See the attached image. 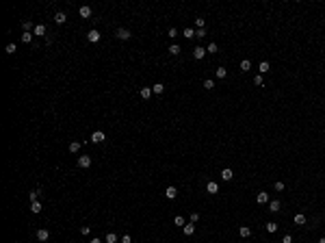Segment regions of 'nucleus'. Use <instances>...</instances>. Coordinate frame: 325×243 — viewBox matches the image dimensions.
I'll list each match as a JSON object with an SVG mask.
<instances>
[{"label":"nucleus","instance_id":"473e14b6","mask_svg":"<svg viewBox=\"0 0 325 243\" xmlns=\"http://www.w3.org/2000/svg\"><path fill=\"white\" fill-rule=\"evenodd\" d=\"M184 37H186V39H191V37H195V33H193V28H184Z\"/></svg>","mask_w":325,"mask_h":243},{"label":"nucleus","instance_id":"a19ab883","mask_svg":"<svg viewBox=\"0 0 325 243\" xmlns=\"http://www.w3.org/2000/svg\"><path fill=\"white\" fill-rule=\"evenodd\" d=\"M282 243H293V237H290V235H286V237L282 239Z\"/></svg>","mask_w":325,"mask_h":243},{"label":"nucleus","instance_id":"b1692460","mask_svg":"<svg viewBox=\"0 0 325 243\" xmlns=\"http://www.w3.org/2000/svg\"><path fill=\"white\" fill-rule=\"evenodd\" d=\"M306 221H308V219H306V215H301V213H299V215H295V224H297V226H303Z\"/></svg>","mask_w":325,"mask_h":243},{"label":"nucleus","instance_id":"2eb2a0df","mask_svg":"<svg viewBox=\"0 0 325 243\" xmlns=\"http://www.w3.org/2000/svg\"><path fill=\"white\" fill-rule=\"evenodd\" d=\"M182 232H184V237H191V235L195 232V226H193V224H184V226H182Z\"/></svg>","mask_w":325,"mask_h":243},{"label":"nucleus","instance_id":"c9c22d12","mask_svg":"<svg viewBox=\"0 0 325 243\" xmlns=\"http://www.w3.org/2000/svg\"><path fill=\"white\" fill-rule=\"evenodd\" d=\"M206 52H217V44H208V48H206Z\"/></svg>","mask_w":325,"mask_h":243},{"label":"nucleus","instance_id":"4c0bfd02","mask_svg":"<svg viewBox=\"0 0 325 243\" xmlns=\"http://www.w3.org/2000/svg\"><path fill=\"white\" fill-rule=\"evenodd\" d=\"M254 85H258V87H260V85H262V76H260V74H258V76H256V78H254Z\"/></svg>","mask_w":325,"mask_h":243},{"label":"nucleus","instance_id":"ea45409f","mask_svg":"<svg viewBox=\"0 0 325 243\" xmlns=\"http://www.w3.org/2000/svg\"><path fill=\"white\" fill-rule=\"evenodd\" d=\"M169 37H171V39L178 37V31H176V28H169Z\"/></svg>","mask_w":325,"mask_h":243},{"label":"nucleus","instance_id":"9b49d317","mask_svg":"<svg viewBox=\"0 0 325 243\" xmlns=\"http://www.w3.org/2000/svg\"><path fill=\"white\" fill-rule=\"evenodd\" d=\"M65 20H67V15H65L63 11H56V13H54V22H56V24H65Z\"/></svg>","mask_w":325,"mask_h":243},{"label":"nucleus","instance_id":"58836bf2","mask_svg":"<svg viewBox=\"0 0 325 243\" xmlns=\"http://www.w3.org/2000/svg\"><path fill=\"white\" fill-rule=\"evenodd\" d=\"M80 232H83V235H89L91 228H89V226H80Z\"/></svg>","mask_w":325,"mask_h":243},{"label":"nucleus","instance_id":"423d86ee","mask_svg":"<svg viewBox=\"0 0 325 243\" xmlns=\"http://www.w3.org/2000/svg\"><path fill=\"white\" fill-rule=\"evenodd\" d=\"M234 178V172L230 167H226V169H221V180H232Z\"/></svg>","mask_w":325,"mask_h":243},{"label":"nucleus","instance_id":"9d476101","mask_svg":"<svg viewBox=\"0 0 325 243\" xmlns=\"http://www.w3.org/2000/svg\"><path fill=\"white\" fill-rule=\"evenodd\" d=\"M78 13H80V17H85V20H87V17H91V7H87V4H85V7H80V9H78Z\"/></svg>","mask_w":325,"mask_h":243},{"label":"nucleus","instance_id":"6e6552de","mask_svg":"<svg viewBox=\"0 0 325 243\" xmlns=\"http://www.w3.org/2000/svg\"><path fill=\"white\" fill-rule=\"evenodd\" d=\"M269 211H271V213H278V211H282V204H280V200H271V202H269Z\"/></svg>","mask_w":325,"mask_h":243},{"label":"nucleus","instance_id":"f257e3e1","mask_svg":"<svg viewBox=\"0 0 325 243\" xmlns=\"http://www.w3.org/2000/svg\"><path fill=\"white\" fill-rule=\"evenodd\" d=\"M115 35H117V39L126 41V39H130V35H132V33H130L128 28H117V31H115Z\"/></svg>","mask_w":325,"mask_h":243},{"label":"nucleus","instance_id":"a18cd8bd","mask_svg":"<svg viewBox=\"0 0 325 243\" xmlns=\"http://www.w3.org/2000/svg\"><path fill=\"white\" fill-rule=\"evenodd\" d=\"M89 243H102V241H100V239H91Z\"/></svg>","mask_w":325,"mask_h":243},{"label":"nucleus","instance_id":"1a4fd4ad","mask_svg":"<svg viewBox=\"0 0 325 243\" xmlns=\"http://www.w3.org/2000/svg\"><path fill=\"white\" fill-rule=\"evenodd\" d=\"M176 195H178V189H176V187H167V189H165V197H167V200H174Z\"/></svg>","mask_w":325,"mask_h":243},{"label":"nucleus","instance_id":"aec40b11","mask_svg":"<svg viewBox=\"0 0 325 243\" xmlns=\"http://www.w3.org/2000/svg\"><path fill=\"white\" fill-rule=\"evenodd\" d=\"M22 28H24V33H31V31H35V26H33L28 20H24V22H22Z\"/></svg>","mask_w":325,"mask_h":243},{"label":"nucleus","instance_id":"7c9ffc66","mask_svg":"<svg viewBox=\"0 0 325 243\" xmlns=\"http://www.w3.org/2000/svg\"><path fill=\"white\" fill-rule=\"evenodd\" d=\"M4 50H7V54H13L17 48H15V44H7V48H4Z\"/></svg>","mask_w":325,"mask_h":243},{"label":"nucleus","instance_id":"e433bc0d","mask_svg":"<svg viewBox=\"0 0 325 243\" xmlns=\"http://www.w3.org/2000/svg\"><path fill=\"white\" fill-rule=\"evenodd\" d=\"M122 243H132V237H130V235H124V237H122Z\"/></svg>","mask_w":325,"mask_h":243},{"label":"nucleus","instance_id":"20e7f679","mask_svg":"<svg viewBox=\"0 0 325 243\" xmlns=\"http://www.w3.org/2000/svg\"><path fill=\"white\" fill-rule=\"evenodd\" d=\"M104 139H106V135H104L102 130H95V133L91 135V141H93V143H102Z\"/></svg>","mask_w":325,"mask_h":243},{"label":"nucleus","instance_id":"c03bdc74","mask_svg":"<svg viewBox=\"0 0 325 243\" xmlns=\"http://www.w3.org/2000/svg\"><path fill=\"white\" fill-rule=\"evenodd\" d=\"M275 189H278V191H284V182H275Z\"/></svg>","mask_w":325,"mask_h":243},{"label":"nucleus","instance_id":"0eeeda50","mask_svg":"<svg viewBox=\"0 0 325 243\" xmlns=\"http://www.w3.org/2000/svg\"><path fill=\"white\" fill-rule=\"evenodd\" d=\"M256 202H258V204H267V202H269V193H267V191H260V193L256 195Z\"/></svg>","mask_w":325,"mask_h":243},{"label":"nucleus","instance_id":"39448f33","mask_svg":"<svg viewBox=\"0 0 325 243\" xmlns=\"http://www.w3.org/2000/svg\"><path fill=\"white\" fill-rule=\"evenodd\" d=\"M33 35H39V37H44V39H46L48 35H46V26H44V24H37V26H35V31H33Z\"/></svg>","mask_w":325,"mask_h":243},{"label":"nucleus","instance_id":"a211bd4d","mask_svg":"<svg viewBox=\"0 0 325 243\" xmlns=\"http://www.w3.org/2000/svg\"><path fill=\"white\" fill-rule=\"evenodd\" d=\"M238 235H241V237H243V239H247V237H249V235H251V230H249V228H247V226H241V228H238Z\"/></svg>","mask_w":325,"mask_h":243},{"label":"nucleus","instance_id":"cd10ccee","mask_svg":"<svg viewBox=\"0 0 325 243\" xmlns=\"http://www.w3.org/2000/svg\"><path fill=\"white\" fill-rule=\"evenodd\" d=\"M106 243H117V235L115 232H108L106 235Z\"/></svg>","mask_w":325,"mask_h":243},{"label":"nucleus","instance_id":"f03ea898","mask_svg":"<svg viewBox=\"0 0 325 243\" xmlns=\"http://www.w3.org/2000/svg\"><path fill=\"white\" fill-rule=\"evenodd\" d=\"M78 167H83V169H87V167H91V156H78Z\"/></svg>","mask_w":325,"mask_h":243},{"label":"nucleus","instance_id":"2f4dec72","mask_svg":"<svg viewBox=\"0 0 325 243\" xmlns=\"http://www.w3.org/2000/svg\"><path fill=\"white\" fill-rule=\"evenodd\" d=\"M213 87H215V80H210V78L204 80V89H213Z\"/></svg>","mask_w":325,"mask_h":243},{"label":"nucleus","instance_id":"37998d69","mask_svg":"<svg viewBox=\"0 0 325 243\" xmlns=\"http://www.w3.org/2000/svg\"><path fill=\"white\" fill-rule=\"evenodd\" d=\"M197 219H199V213H193V215H191V221H193V224H195V221H197Z\"/></svg>","mask_w":325,"mask_h":243},{"label":"nucleus","instance_id":"a878e982","mask_svg":"<svg viewBox=\"0 0 325 243\" xmlns=\"http://www.w3.org/2000/svg\"><path fill=\"white\" fill-rule=\"evenodd\" d=\"M69 152H74V154L80 152V141H72V143H69Z\"/></svg>","mask_w":325,"mask_h":243},{"label":"nucleus","instance_id":"72a5a7b5","mask_svg":"<svg viewBox=\"0 0 325 243\" xmlns=\"http://www.w3.org/2000/svg\"><path fill=\"white\" fill-rule=\"evenodd\" d=\"M174 224H176V226H184V217H180V215H178V217L174 219Z\"/></svg>","mask_w":325,"mask_h":243},{"label":"nucleus","instance_id":"f8f14e48","mask_svg":"<svg viewBox=\"0 0 325 243\" xmlns=\"http://www.w3.org/2000/svg\"><path fill=\"white\" fill-rule=\"evenodd\" d=\"M206 191H208V193H210V195H215V193H217V191H219V185L210 180V182L206 185Z\"/></svg>","mask_w":325,"mask_h":243},{"label":"nucleus","instance_id":"f704fd0d","mask_svg":"<svg viewBox=\"0 0 325 243\" xmlns=\"http://www.w3.org/2000/svg\"><path fill=\"white\" fill-rule=\"evenodd\" d=\"M195 26H197V28H204V17H197V20H195Z\"/></svg>","mask_w":325,"mask_h":243},{"label":"nucleus","instance_id":"4468645a","mask_svg":"<svg viewBox=\"0 0 325 243\" xmlns=\"http://www.w3.org/2000/svg\"><path fill=\"white\" fill-rule=\"evenodd\" d=\"M48 237H50V232H48L46 228H39V230H37V239H39V241H48Z\"/></svg>","mask_w":325,"mask_h":243},{"label":"nucleus","instance_id":"dca6fc26","mask_svg":"<svg viewBox=\"0 0 325 243\" xmlns=\"http://www.w3.org/2000/svg\"><path fill=\"white\" fill-rule=\"evenodd\" d=\"M152 94H154V91H152V87H143V89H141V98H143V100H150Z\"/></svg>","mask_w":325,"mask_h":243},{"label":"nucleus","instance_id":"79ce46f5","mask_svg":"<svg viewBox=\"0 0 325 243\" xmlns=\"http://www.w3.org/2000/svg\"><path fill=\"white\" fill-rule=\"evenodd\" d=\"M204 35H206V31H204V28H199V31L195 33V37H204Z\"/></svg>","mask_w":325,"mask_h":243},{"label":"nucleus","instance_id":"6ab92c4d","mask_svg":"<svg viewBox=\"0 0 325 243\" xmlns=\"http://www.w3.org/2000/svg\"><path fill=\"white\" fill-rule=\"evenodd\" d=\"M169 54H171V56H178V54H180V46H178V44H171V46H169Z\"/></svg>","mask_w":325,"mask_h":243},{"label":"nucleus","instance_id":"5701e85b","mask_svg":"<svg viewBox=\"0 0 325 243\" xmlns=\"http://www.w3.org/2000/svg\"><path fill=\"white\" fill-rule=\"evenodd\" d=\"M152 91H154V94H158V96H160V94H163V91H165V85H163V83H156V85H154V87H152Z\"/></svg>","mask_w":325,"mask_h":243},{"label":"nucleus","instance_id":"ddd939ff","mask_svg":"<svg viewBox=\"0 0 325 243\" xmlns=\"http://www.w3.org/2000/svg\"><path fill=\"white\" fill-rule=\"evenodd\" d=\"M204 54H206V50H204V46H197V48L193 50V56L199 61V59H204Z\"/></svg>","mask_w":325,"mask_h":243},{"label":"nucleus","instance_id":"7ed1b4c3","mask_svg":"<svg viewBox=\"0 0 325 243\" xmlns=\"http://www.w3.org/2000/svg\"><path fill=\"white\" fill-rule=\"evenodd\" d=\"M87 39H89L91 44H98V41H100V31H95V28H91V31L87 33Z\"/></svg>","mask_w":325,"mask_h":243},{"label":"nucleus","instance_id":"f3484780","mask_svg":"<svg viewBox=\"0 0 325 243\" xmlns=\"http://www.w3.org/2000/svg\"><path fill=\"white\" fill-rule=\"evenodd\" d=\"M215 76L221 80V78H226V76H228V70H226V67H217V70H215Z\"/></svg>","mask_w":325,"mask_h":243},{"label":"nucleus","instance_id":"393cba45","mask_svg":"<svg viewBox=\"0 0 325 243\" xmlns=\"http://www.w3.org/2000/svg\"><path fill=\"white\" fill-rule=\"evenodd\" d=\"M278 224H275V221H269V224H267V232H271V235H273V232H278Z\"/></svg>","mask_w":325,"mask_h":243},{"label":"nucleus","instance_id":"49530a36","mask_svg":"<svg viewBox=\"0 0 325 243\" xmlns=\"http://www.w3.org/2000/svg\"><path fill=\"white\" fill-rule=\"evenodd\" d=\"M319 243H325V237H321V239H319Z\"/></svg>","mask_w":325,"mask_h":243},{"label":"nucleus","instance_id":"c85d7f7f","mask_svg":"<svg viewBox=\"0 0 325 243\" xmlns=\"http://www.w3.org/2000/svg\"><path fill=\"white\" fill-rule=\"evenodd\" d=\"M31 39H33L31 33H22V44H31Z\"/></svg>","mask_w":325,"mask_h":243},{"label":"nucleus","instance_id":"c756f323","mask_svg":"<svg viewBox=\"0 0 325 243\" xmlns=\"http://www.w3.org/2000/svg\"><path fill=\"white\" fill-rule=\"evenodd\" d=\"M28 197H31V202H37V197H39V189H37V191H31Z\"/></svg>","mask_w":325,"mask_h":243},{"label":"nucleus","instance_id":"bb28decb","mask_svg":"<svg viewBox=\"0 0 325 243\" xmlns=\"http://www.w3.org/2000/svg\"><path fill=\"white\" fill-rule=\"evenodd\" d=\"M31 211L33 213H41V202H31Z\"/></svg>","mask_w":325,"mask_h":243},{"label":"nucleus","instance_id":"412c9836","mask_svg":"<svg viewBox=\"0 0 325 243\" xmlns=\"http://www.w3.org/2000/svg\"><path fill=\"white\" fill-rule=\"evenodd\" d=\"M249 70H251V61H247V59L241 61V72H249Z\"/></svg>","mask_w":325,"mask_h":243},{"label":"nucleus","instance_id":"4be33fe9","mask_svg":"<svg viewBox=\"0 0 325 243\" xmlns=\"http://www.w3.org/2000/svg\"><path fill=\"white\" fill-rule=\"evenodd\" d=\"M258 72H260V74H267V72H269V61H262V63L258 65Z\"/></svg>","mask_w":325,"mask_h":243}]
</instances>
